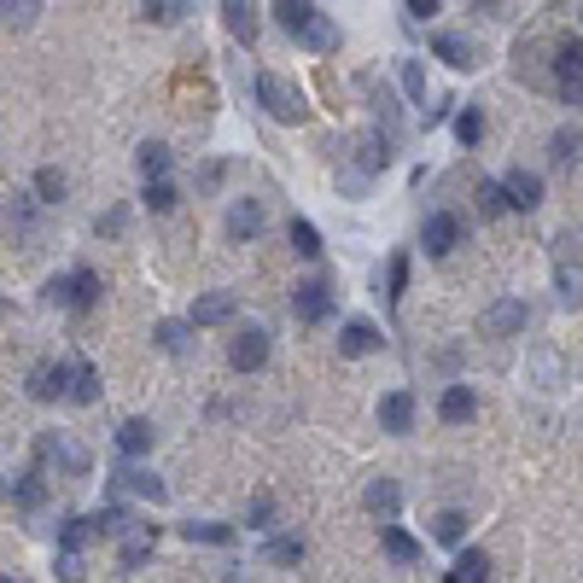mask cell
Returning a JSON list of instances; mask_svg holds the SVG:
<instances>
[{"label": "cell", "instance_id": "1", "mask_svg": "<svg viewBox=\"0 0 583 583\" xmlns=\"http://www.w3.org/2000/svg\"><path fill=\"white\" fill-rule=\"evenodd\" d=\"M554 292L566 309H583V228H566L554 240Z\"/></svg>", "mask_w": 583, "mask_h": 583}, {"label": "cell", "instance_id": "2", "mask_svg": "<svg viewBox=\"0 0 583 583\" xmlns=\"http://www.w3.org/2000/svg\"><path fill=\"white\" fill-rule=\"evenodd\" d=\"M257 105L275 117V123H309V100L298 82H286V76H275V70H263L257 76Z\"/></svg>", "mask_w": 583, "mask_h": 583}, {"label": "cell", "instance_id": "3", "mask_svg": "<svg viewBox=\"0 0 583 583\" xmlns=\"http://www.w3.org/2000/svg\"><path fill=\"white\" fill-rule=\"evenodd\" d=\"M47 298L65 309H94L100 304V275L94 269H70V275H53L47 280Z\"/></svg>", "mask_w": 583, "mask_h": 583}, {"label": "cell", "instance_id": "4", "mask_svg": "<svg viewBox=\"0 0 583 583\" xmlns=\"http://www.w3.org/2000/svg\"><path fill=\"white\" fill-rule=\"evenodd\" d=\"M525 321H531L525 298H496V304L479 315V327L490 333V339H514V333H525Z\"/></svg>", "mask_w": 583, "mask_h": 583}, {"label": "cell", "instance_id": "5", "mask_svg": "<svg viewBox=\"0 0 583 583\" xmlns=\"http://www.w3.org/2000/svg\"><path fill=\"white\" fill-rule=\"evenodd\" d=\"M461 234H467V222H461L455 210H432V216H426V228H420V245H426L432 257H449V251L461 245Z\"/></svg>", "mask_w": 583, "mask_h": 583}, {"label": "cell", "instance_id": "6", "mask_svg": "<svg viewBox=\"0 0 583 583\" xmlns=\"http://www.w3.org/2000/svg\"><path fill=\"white\" fill-rule=\"evenodd\" d=\"M292 309H298V321H327V309H333V292H327V280L321 275H309V280H298L292 286Z\"/></svg>", "mask_w": 583, "mask_h": 583}, {"label": "cell", "instance_id": "7", "mask_svg": "<svg viewBox=\"0 0 583 583\" xmlns=\"http://www.w3.org/2000/svg\"><path fill=\"white\" fill-rule=\"evenodd\" d=\"M228 362H234V374H257L269 362V333L263 327H245L240 339L228 344Z\"/></svg>", "mask_w": 583, "mask_h": 583}, {"label": "cell", "instance_id": "8", "mask_svg": "<svg viewBox=\"0 0 583 583\" xmlns=\"http://www.w3.org/2000/svg\"><path fill=\"white\" fill-rule=\"evenodd\" d=\"M41 461H53V467H59V473H70V479H82V473H88V449H76L70 444V438H59V432H41Z\"/></svg>", "mask_w": 583, "mask_h": 583}, {"label": "cell", "instance_id": "9", "mask_svg": "<svg viewBox=\"0 0 583 583\" xmlns=\"http://www.w3.org/2000/svg\"><path fill=\"white\" fill-rule=\"evenodd\" d=\"M234 309H240L234 292H199L193 309H187V321H193V327H222V321H234Z\"/></svg>", "mask_w": 583, "mask_h": 583}, {"label": "cell", "instance_id": "10", "mask_svg": "<svg viewBox=\"0 0 583 583\" xmlns=\"http://www.w3.org/2000/svg\"><path fill=\"white\" fill-rule=\"evenodd\" d=\"M502 193H508V210H537L543 205V175L537 170H508L502 175Z\"/></svg>", "mask_w": 583, "mask_h": 583}, {"label": "cell", "instance_id": "11", "mask_svg": "<svg viewBox=\"0 0 583 583\" xmlns=\"http://www.w3.org/2000/svg\"><path fill=\"white\" fill-rule=\"evenodd\" d=\"M263 222H269V216H263L257 199H234V205H228V240H234V245L257 240V234H263Z\"/></svg>", "mask_w": 583, "mask_h": 583}, {"label": "cell", "instance_id": "12", "mask_svg": "<svg viewBox=\"0 0 583 583\" xmlns=\"http://www.w3.org/2000/svg\"><path fill=\"white\" fill-rule=\"evenodd\" d=\"M222 24H228V35L234 41H257V30H263V18H257V0H222Z\"/></svg>", "mask_w": 583, "mask_h": 583}, {"label": "cell", "instance_id": "13", "mask_svg": "<svg viewBox=\"0 0 583 583\" xmlns=\"http://www.w3.org/2000/svg\"><path fill=\"white\" fill-rule=\"evenodd\" d=\"M65 391H70L65 362H41V368H30V397L35 403H53V397H65Z\"/></svg>", "mask_w": 583, "mask_h": 583}, {"label": "cell", "instance_id": "14", "mask_svg": "<svg viewBox=\"0 0 583 583\" xmlns=\"http://www.w3.org/2000/svg\"><path fill=\"white\" fill-rule=\"evenodd\" d=\"M379 344H385V339H379L374 321H344V327H339V356H374Z\"/></svg>", "mask_w": 583, "mask_h": 583}, {"label": "cell", "instance_id": "15", "mask_svg": "<svg viewBox=\"0 0 583 583\" xmlns=\"http://www.w3.org/2000/svg\"><path fill=\"white\" fill-rule=\"evenodd\" d=\"M379 426H385V432H397V438L414 432V397H409V391H385V403H379Z\"/></svg>", "mask_w": 583, "mask_h": 583}, {"label": "cell", "instance_id": "16", "mask_svg": "<svg viewBox=\"0 0 583 583\" xmlns=\"http://www.w3.org/2000/svg\"><path fill=\"white\" fill-rule=\"evenodd\" d=\"M152 549H158V525H135V519H129V531H123V566H129V572L146 566Z\"/></svg>", "mask_w": 583, "mask_h": 583}, {"label": "cell", "instance_id": "17", "mask_svg": "<svg viewBox=\"0 0 583 583\" xmlns=\"http://www.w3.org/2000/svg\"><path fill=\"white\" fill-rule=\"evenodd\" d=\"M117 490H129V496L152 502V508L170 496V490H164V479H158V473H146V467H123V473H117Z\"/></svg>", "mask_w": 583, "mask_h": 583}, {"label": "cell", "instance_id": "18", "mask_svg": "<svg viewBox=\"0 0 583 583\" xmlns=\"http://www.w3.org/2000/svg\"><path fill=\"white\" fill-rule=\"evenodd\" d=\"M438 414H444L449 426H467V420L479 414V391H473V385H449L444 403H438Z\"/></svg>", "mask_w": 583, "mask_h": 583}, {"label": "cell", "instance_id": "19", "mask_svg": "<svg viewBox=\"0 0 583 583\" xmlns=\"http://www.w3.org/2000/svg\"><path fill=\"white\" fill-rule=\"evenodd\" d=\"M152 438H158V426H152V420H140V414L117 426V449H123L129 461H135V455H146V449H152Z\"/></svg>", "mask_w": 583, "mask_h": 583}, {"label": "cell", "instance_id": "20", "mask_svg": "<svg viewBox=\"0 0 583 583\" xmlns=\"http://www.w3.org/2000/svg\"><path fill=\"white\" fill-rule=\"evenodd\" d=\"M432 59H444L449 70H473V47H467V35H432Z\"/></svg>", "mask_w": 583, "mask_h": 583}, {"label": "cell", "instance_id": "21", "mask_svg": "<svg viewBox=\"0 0 583 583\" xmlns=\"http://www.w3.org/2000/svg\"><path fill=\"white\" fill-rule=\"evenodd\" d=\"M490 578V554L484 549H461V560L444 572V583H484Z\"/></svg>", "mask_w": 583, "mask_h": 583}, {"label": "cell", "instance_id": "22", "mask_svg": "<svg viewBox=\"0 0 583 583\" xmlns=\"http://www.w3.org/2000/svg\"><path fill=\"white\" fill-rule=\"evenodd\" d=\"M286 240H292V251H298L304 263H315V257H321V228H315L309 216H292V222H286Z\"/></svg>", "mask_w": 583, "mask_h": 583}, {"label": "cell", "instance_id": "23", "mask_svg": "<svg viewBox=\"0 0 583 583\" xmlns=\"http://www.w3.org/2000/svg\"><path fill=\"white\" fill-rule=\"evenodd\" d=\"M152 344H158L164 356H187V344H193V321H158V327H152Z\"/></svg>", "mask_w": 583, "mask_h": 583}, {"label": "cell", "instance_id": "24", "mask_svg": "<svg viewBox=\"0 0 583 583\" xmlns=\"http://www.w3.org/2000/svg\"><path fill=\"white\" fill-rule=\"evenodd\" d=\"M275 18L286 24V35H304L321 12H315V0H275Z\"/></svg>", "mask_w": 583, "mask_h": 583}, {"label": "cell", "instance_id": "25", "mask_svg": "<svg viewBox=\"0 0 583 583\" xmlns=\"http://www.w3.org/2000/svg\"><path fill=\"white\" fill-rule=\"evenodd\" d=\"M362 502H368V514L391 519L397 508H403V490H397V479H374V484H368V496H362Z\"/></svg>", "mask_w": 583, "mask_h": 583}, {"label": "cell", "instance_id": "26", "mask_svg": "<svg viewBox=\"0 0 583 583\" xmlns=\"http://www.w3.org/2000/svg\"><path fill=\"white\" fill-rule=\"evenodd\" d=\"M70 403H100V368H88V362H76L70 368Z\"/></svg>", "mask_w": 583, "mask_h": 583}, {"label": "cell", "instance_id": "27", "mask_svg": "<svg viewBox=\"0 0 583 583\" xmlns=\"http://www.w3.org/2000/svg\"><path fill=\"white\" fill-rule=\"evenodd\" d=\"M181 537H187V543H216V549H228V543H234V525H216V519H193V525H181Z\"/></svg>", "mask_w": 583, "mask_h": 583}, {"label": "cell", "instance_id": "28", "mask_svg": "<svg viewBox=\"0 0 583 583\" xmlns=\"http://www.w3.org/2000/svg\"><path fill=\"white\" fill-rule=\"evenodd\" d=\"M41 18V0H0V24L6 30H35Z\"/></svg>", "mask_w": 583, "mask_h": 583}, {"label": "cell", "instance_id": "29", "mask_svg": "<svg viewBox=\"0 0 583 583\" xmlns=\"http://www.w3.org/2000/svg\"><path fill=\"white\" fill-rule=\"evenodd\" d=\"M65 193H70V181H65V170H47L35 175V205H65Z\"/></svg>", "mask_w": 583, "mask_h": 583}, {"label": "cell", "instance_id": "30", "mask_svg": "<svg viewBox=\"0 0 583 583\" xmlns=\"http://www.w3.org/2000/svg\"><path fill=\"white\" fill-rule=\"evenodd\" d=\"M140 199H146V210H158V216H170V210L181 205V193H175V181H170V175L146 181V193H140Z\"/></svg>", "mask_w": 583, "mask_h": 583}, {"label": "cell", "instance_id": "31", "mask_svg": "<svg viewBox=\"0 0 583 583\" xmlns=\"http://www.w3.org/2000/svg\"><path fill=\"white\" fill-rule=\"evenodd\" d=\"M385 554H391L397 566H414V560H420V543H414L403 525H385Z\"/></svg>", "mask_w": 583, "mask_h": 583}, {"label": "cell", "instance_id": "32", "mask_svg": "<svg viewBox=\"0 0 583 583\" xmlns=\"http://www.w3.org/2000/svg\"><path fill=\"white\" fill-rule=\"evenodd\" d=\"M554 70H560V82H583V41H560L554 47Z\"/></svg>", "mask_w": 583, "mask_h": 583}, {"label": "cell", "instance_id": "33", "mask_svg": "<svg viewBox=\"0 0 583 583\" xmlns=\"http://www.w3.org/2000/svg\"><path fill=\"white\" fill-rule=\"evenodd\" d=\"M135 164H140V175L146 181H158V175H170V146H158V140H146L135 152Z\"/></svg>", "mask_w": 583, "mask_h": 583}, {"label": "cell", "instance_id": "34", "mask_svg": "<svg viewBox=\"0 0 583 583\" xmlns=\"http://www.w3.org/2000/svg\"><path fill=\"white\" fill-rule=\"evenodd\" d=\"M263 560H269V566H298V560H304V537H269Z\"/></svg>", "mask_w": 583, "mask_h": 583}, {"label": "cell", "instance_id": "35", "mask_svg": "<svg viewBox=\"0 0 583 583\" xmlns=\"http://www.w3.org/2000/svg\"><path fill=\"white\" fill-rule=\"evenodd\" d=\"M298 41H304V47H315V53H333V47H339V24H333V18H315V24L298 35Z\"/></svg>", "mask_w": 583, "mask_h": 583}, {"label": "cell", "instance_id": "36", "mask_svg": "<svg viewBox=\"0 0 583 583\" xmlns=\"http://www.w3.org/2000/svg\"><path fill=\"white\" fill-rule=\"evenodd\" d=\"M397 76H403V94H409L414 105H426V111H432V100H426V70H420V59H403V70H397Z\"/></svg>", "mask_w": 583, "mask_h": 583}, {"label": "cell", "instance_id": "37", "mask_svg": "<svg viewBox=\"0 0 583 583\" xmlns=\"http://www.w3.org/2000/svg\"><path fill=\"white\" fill-rule=\"evenodd\" d=\"M455 140H461V146H479V140H484V111L467 105V111L455 117Z\"/></svg>", "mask_w": 583, "mask_h": 583}, {"label": "cell", "instance_id": "38", "mask_svg": "<svg viewBox=\"0 0 583 583\" xmlns=\"http://www.w3.org/2000/svg\"><path fill=\"white\" fill-rule=\"evenodd\" d=\"M432 537H438V543H461V537H467V514H455V508L438 514L432 519Z\"/></svg>", "mask_w": 583, "mask_h": 583}, {"label": "cell", "instance_id": "39", "mask_svg": "<svg viewBox=\"0 0 583 583\" xmlns=\"http://www.w3.org/2000/svg\"><path fill=\"white\" fill-rule=\"evenodd\" d=\"M187 0H146V24H181Z\"/></svg>", "mask_w": 583, "mask_h": 583}, {"label": "cell", "instance_id": "40", "mask_svg": "<svg viewBox=\"0 0 583 583\" xmlns=\"http://www.w3.org/2000/svg\"><path fill=\"white\" fill-rule=\"evenodd\" d=\"M502 210H508L502 181H479V216H502Z\"/></svg>", "mask_w": 583, "mask_h": 583}, {"label": "cell", "instance_id": "41", "mask_svg": "<svg viewBox=\"0 0 583 583\" xmlns=\"http://www.w3.org/2000/svg\"><path fill=\"white\" fill-rule=\"evenodd\" d=\"M59 543H65V549H82V543H94V514H88V519H65Z\"/></svg>", "mask_w": 583, "mask_h": 583}, {"label": "cell", "instance_id": "42", "mask_svg": "<svg viewBox=\"0 0 583 583\" xmlns=\"http://www.w3.org/2000/svg\"><path fill=\"white\" fill-rule=\"evenodd\" d=\"M578 146H583V140L572 135V129H560V135H554V146H549V164H560V170H566V164L578 158Z\"/></svg>", "mask_w": 583, "mask_h": 583}, {"label": "cell", "instance_id": "43", "mask_svg": "<svg viewBox=\"0 0 583 583\" xmlns=\"http://www.w3.org/2000/svg\"><path fill=\"white\" fill-rule=\"evenodd\" d=\"M53 572H59V583H82V578H88V572H82V554H76V549L59 554V560H53Z\"/></svg>", "mask_w": 583, "mask_h": 583}, {"label": "cell", "instance_id": "44", "mask_svg": "<svg viewBox=\"0 0 583 583\" xmlns=\"http://www.w3.org/2000/svg\"><path fill=\"white\" fill-rule=\"evenodd\" d=\"M403 286H409V257L397 251V257H391V292H385V298L397 304V298H403Z\"/></svg>", "mask_w": 583, "mask_h": 583}, {"label": "cell", "instance_id": "45", "mask_svg": "<svg viewBox=\"0 0 583 583\" xmlns=\"http://www.w3.org/2000/svg\"><path fill=\"white\" fill-rule=\"evenodd\" d=\"M129 228V210H105L100 216V234H123Z\"/></svg>", "mask_w": 583, "mask_h": 583}, {"label": "cell", "instance_id": "46", "mask_svg": "<svg viewBox=\"0 0 583 583\" xmlns=\"http://www.w3.org/2000/svg\"><path fill=\"white\" fill-rule=\"evenodd\" d=\"M222 175H228V164H205V170H199V193H210V187H222Z\"/></svg>", "mask_w": 583, "mask_h": 583}, {"label": "cell", "instance_id": "47", "mask_svg": "<svg viewBox=\"0 0 583 583\" xmlns=\"http://www.w3.org/2000/svg\"><path fill=\"white\" fill-rule=\"evenodd\" d=\"M269 519H275V502H269V496H257V502H251V525H257V531H263V525H269Z\"/></svg>", "mask_w": 583, "mask_h": 583}, {"label": "cell", "instance_id": "48", "mask_svg": "<svg viewBox=\"0 0 583 583\" xmlns=\"http://www.w3.org/2000/svg\"><path fill=\"white\" fill-rule=\"evenodd\" d=\"M403 6H409V18H420V24H426V18L438 12V0H403Z\"/></svg>", "mask_w": 583, "mask_h": 583}, {"label": "cell", "instance_id": "49", "mask_svg": "<svg viewBox=\"0 0 583 583\" xmlns=\"http://www.w3.org/2000/svg\"><path fill=\"white\" fill-rule=\"evenodd\" d=\"M560 100H572V105H583V82H560Z\"/></svg>", "mask_w": 583, "mask_h": 583}, {"label": "cell", "instance_id": "50", "mask_svg": "<svg viewBox=\"0 0 583 583\" xmlns=\"http://www.w3.org/2000/svg\"><path fill=\"white\" fill-rule=\"evenodd\" d=\"M496 6H502V0H473V12H496Z\"/></svg>", "mask_w": 583, "mask_h": 583}, {"label": "cell", "instance_id": "51", "mask_svg": "<svg viewBox=\"0 0 583 583\" xmlns=\"http://www.w3.org/2000/svg\"><path fill=\"white\" fill-rule=\"evenodd\" d=\"M0 583H12V578H0Z\"/></svg>", "mask_w": 583, "mask_h": 583}]
</instances>
